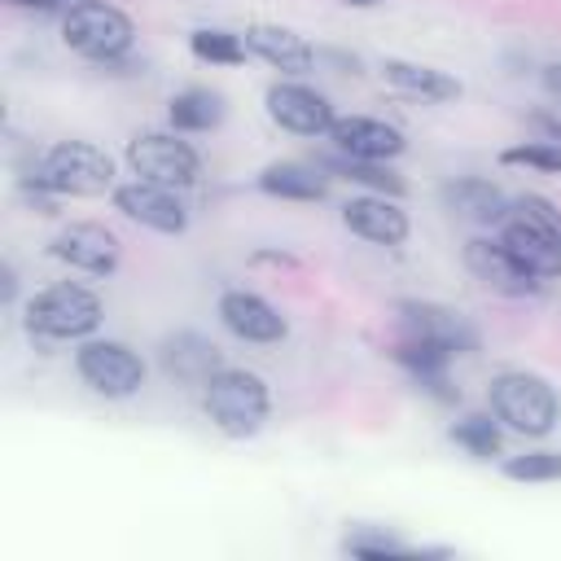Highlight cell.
<instances>
[{
    "label": "cell",
    "mask_w": 561,
    "mask_h": 561,
    "mask_svg": "<svg viewBox=\"0 0 561 561\" xmlns=\"http://www.w3.org/2000/svg\"><path fill=\"white\" fill-rule=\"evenodd\" d=\"M48 254L61 259V263H70V267H79V272L110 276V272L118 267L123 245H118V237H114L110 228H101V224H70V228H61V232L48 241Z\"/></svg>",
    "instance_id": "obj_10"
},
{
    "label": "cell",
    "mask_w": 561,
    "mask_h": 561,
    "mask_svg": "<svg viewBox=\"0 0 561 561\" xmlns=\"http://www.w3.org/2000/svg\"><path fill=\"white\" fill-rule=\"evenodd\" d=\"M259 188L285 202H320L329 193V180L307 162H272L259 171Z\"/></svg>",
    "instance_id": "obj_21"
},
{
    "label": "cell",
    "mask_w": 561,
    "mask_h": 561,
    "mask_svg": "<svg viewBox=\"0 0 561 561\" xmlns=\"http://www.w3.org/2000/svg\"><path fill=\"white\" fill-rule=\"evenodd\" d=\"M206 416L215 421V430L224 438H254L267 421V381L259 373H245V368H219L206 386Z\"/></svg>",
    "instance_id": "obj_2"
},
{
    "label": "cell",
    "mask_w": 561,
    "mask_h": 561,
    "mask_svg": "<svg viewBox=\"0 0 561 561\" xmlns=\"http://www.w3.org/2000/svg\"><path fill=\"white\" fill-rule=\"evenodd\" d=\"M399 324H403V333L434 337V342H443L456 355H465V351L478 346L469 320L460 311H451V307H438V302H399Z\"/></svg>",
    "instance_id": "obj_15"
},
{
    "label": "cell",
    "mask_w": 561,
    "mask_h": 561,
    "mask_svg": "<svg viewBox=\"0 0 561 561\" xmlns=\"http://www.w3.org/2000/svg\"><path fill=\"white\" fill-rule=\"evenodd\" d=\"M267 118L294 136H329V127L337 123L329 96L307 88V83H272L267 88Z\"/></svg>",
    "instance_id": "obj_8"
},
{
    "label": "cell",
    "mask_w": 561,
    "mask_h": 561,
    "mask_svg": "<svg viewBox=\"0 0 561 561\" xmlns=\"http://www.w3.org/2000/svg\"><path fill=\"white\" fill-rule=\"evenodd\" d=\"M351 9H373V4H381V0H346Z\"/></svg>",
    "instance_id": "obj_33"
},
{
    "label": "cell",
    "mask_w": 561,
    "mask_h": 561,
    "mask_svg": "<svg viewBox=\"0 0 561 561\" xmlns=\"http://www.w3.org/2000/svg\"><path fill=\"white\" fill-rule=\"evenodd\" d=\"M241 39H245V48H250L254 57H263V61L276 66L280 75H302V70H311V61H316L311 44H307L298 31H289V26L259 22V26H250Z\"/></svg>",
    "instance_id": "obj_17"
},
{
    "label": "cell",
    "mask_w": 561,
    "mask_h": 561,
    "mask_svg": "<svg viewBox=\"0 0 561 561\" xmlns=\"http://www.w3.org/2000/svg\"><path fill=\"white\" fill-rule=\"evenodd\" d=\"M219 320L241 342H280L289 329L285 316L263 294H250V289H228L219 298Z\"/></svg>",
    "instance_id": "obj_13"
},
{
    "label": "cell",
    "mask_w": 561,
    "mask_h": 561,
    "mask_svg": "<svg viewBox=\"0 0 561 561\" xmlns=\"http://www.w3.org/2000/svg\"><path fill=\"white\" fill-rule=\"evenodd\" d=\"M329 140L337 153L346 158H364V162H390L408 149L403 131L386 118H364V114H351V118H337L329 127Z\"/></svg>",
    "instance_id": "obj_11"
},
{
    "label": "cell",
    "mask_w": 561,
    "mask_h": 561,
    "mask_svg": "<svg viewBox=\"0 0 561 561\" xmlns=\"http://www.w3.org/2000/svg\"><path fill=\"white\" fill-rule=\"evenodd\" d=\"M114 206L136 219L140 228H153V232H184L188 228V210L184 202L175 197V188H162V184H149V180H131V184H118L114 188Z\"/></svg>",
    "instance_id": "obj_9"
},
{
    "label": "cell",
    "mask_w": 561,
    "mask_h": 561,
    "mask_svg": "<svg viewBox=\"0 0 561 561\" xmlns=\"http://www.w3.org/2000/svg\"><path fill=\"white\" fill-rule=\"evenodd\" d=\"M381 79H386L394 92H403V96H412V101H430V105L460 96V79H451V75L438 70V66L408 61V57H386V61H381Z\"/></svg>",
    "instance_id": "obj_18"
},
{
    "label": "cell",
    "mask_w": 561,
    "mask_h": 561,
    "mask_svg": "<svg viewBox=\"0 0 561 561\" xmlns=\"http://www.w3.org/2000/svg\"><path fill=\"white\" fill-rule=\"evenodd\" d=\"M451 443L465 447L473 460H491V456L504 451V434H500V425H495L486 412H469V416H460V421L451 425Z\"/></svg>",
    "instance_id": "obj_24"
},
{
    "label": "cell",
    "mask_w": 561,
    "mask_h": 561,
    "mask_svg": "<svg viewBox=\"0 0 561 561\" xmlns=\"http://www.w3.org/2000/svg\"><path fill=\"white\" fill-rule=\"evenodd\" d=\"M96 324H101V298L75 280H57L26 302V329L48 342L88 337L96 333Z\"/></svg>",
    "instance_id": "obj_4"
},
{
    "label": "cell",
    "mask_w": 561,
    "mask_h": 561,
    "mask_svg": "<svg viewBox=\"0 0 561 561\" xmlns=\"http://www.w3.org/2000/svg\"><path fill=\"white\" fill-rule=\"evenodd\" d=\"M31 184L53 197H101L114 193V162L88 140H57L35 158Z\"/></svg>",
    "instance_id": "obj_1"
},
{
    "label": "cell",
    "mask_w": 561,
    "mask_h": 561,
    "mask_svg": "<svg viewBox=\"0 0 561 561\" xmlns=\"http://www.w3.org/2000/svg\"><path fill=\"white\" fill-rule=\"evenodd\" d=\"M167 118L175 131H210L224 123V96L210 92V88H184L171 96L167 105Z\"/></svg>",
    "instance_id": "obj_22"
},
{
    "label": "cell",
    "mask_w": 561,
    "mask_h": 561,
    "mask_svg": "<svg viewBox=\"0 0 561 561\" xmlns=\"http://www.w3.org/2000/svg\"><path fill=\"white\" fill-rule=\"evenodd\" d=\"M9 4H18V9H39V13H57V9H61V0H9Z\"/></svg>",
    "instance_id": "obj_31"
},
{
    "label": "cell",
    "mask_w": 561,
    "mask_h": 561,
    "mask_svg": "<svg viewBox=\"0 0 561 561\" xmlns=\"http://www.w3.org/2000/svg\"><path fill=\"white\" fill-rule=\"evenodd\" d=\"M342 552H351V557H399V552H421V548H412V543L394 539L390 530L359 526V530H351V535L342 539Z\"/></svg>",
    "instance_id": "obj_27"
},
{
    "label": "cell",
    "mask_w": 561,
    "mask_h": 561,
    "mask_svg": "<svg viewBox=\"0 0 561 561\" xmlns=\"http://www.w3.org/2000/svg\"><path fill=\"white\" fill-rule=\"evenodd\" d=\"M500 228H504L500 232L504 250L513 254V263L526 276H535V280H557L561 276V237H552L543 228H530L522 219H504Z\"/></svg>",
    "instance_id": "obj_14"
},
{
    "label": "cell",
    "mask_w": 561,
    "mask_h": 561,
    "mask_svg": "<svg viewBox=\"0 0 561 561\" xmlns=\"http://www.w3.org/2000/svg\"><path fill=\"white\" fill-rule=\"evenodd\" d=\"M61 39H66L70 53L110 66L131 48L136 26H131V18L123 9H114L105 0H75L61 13Z\"/></svg>",
    "instance_id": "obj_3"
},
{
    "label": "cell",
    "mask_w": 561,
    "mask_h": 561,
    "mask_svg": "<svg viewBox=\"0 0 561 561\" xmlns=\"http://www.w3.org/2000/svg\"><path fill=\"white\" fill-rule=\"evenodd\" d=\"M543 83H548V92H552V96H557V101H561V61H557V66H548V70H543Z\"/></svg>",
    "instance_id": "obj_32"
},
{
    "label": "cell",
    "mask_w": 561,
    "mask_h": 561,
    "mask_svg": "<svg viewBox=\"0 0 561 561\" xmlns=\"http://www.w3.org/2000/svg\"><path fill=\"white\" fill-rule=\"evenodd\" d=\"M75 368L83 377L88 390L105 394V399H131L145 386V364L131 346L110 342V337H92L75 351Z\"/></svg>",
    "instance_id": "obj_7"
},
{
    "label": "cell",
    "mask_w": 561,
    "mask_h": 561,
    "mask_svg": "<svg viewBox=\"0 0 561 561\" xmlns=\"http://www.w3.org/2000/svg\"><path fill=\"white\" fill-rule=\"evenodd\" d=\"M188 48H193L197 61H210V66H237V61H245V53H250L241 35L215 31V26L193 31V35H188Z\"/></svg>",
    "instance_id": "obj_25"
},
{
    "label": "cell",
    "mask_w": 561,
    "mask_h": 561,
    "mask_svg": "<svg viewBox=\"0 0 561 561\" xmlns=\"http://www.w3.org/2000/svg\"><path fill=\"white\" fill-rule=\"evenodd\" d=\"M443 206L456 219H469V224H504L508 210H513V202L491 180H478V175H465V180L443 184Z\"/></svg>",
    "instance_id": "obj_19"
},
{
    "label": "cell",
    "mask_w": 561,
    "mask_h": 561,
    "mask_svg": "<svg viewBox=\"0 0 561 561\" xmlns=\"http://www.w3.org/2000/svg\"><path fill=\"white\" fill-rule=\"evenodd\" d=\"M504 167H535V171H561V145L552 140H522V145H508L500 153Z\"/></svg>",
    "instance_id": "obj_28"
},
{
    "label": "cell",
    "mask_w": 561,
    "mask_h": 561,
    "mask_svg": "<svg viewBox=\"0 0 561 561\" xmlns=\"http://www.w3.org/2000/svg\"><path fill=\"white\" fill-rule=\"evenodd\" d=\"M127 167L136 180H149L162 188H188L202 171L193 145L180 140L175 131H145V136L127 140Z\"/></svg>",
    "instance_id": "obj_6"
},
{
    "label": "cell",
    "mask_w": 561,
    "mask_h": 561,
    "mask_svg": "<svg viewBox=\"0 0 561 561\" xmlns=\"http://www.w3.org/2000/svg\"><path fill=\"white\" fill-rule=\"evenodd\" d=\"M465 267L486 285V289H500V294H530L539 289L535 276H526L513 254L504 250V241H491V237H473L465 241Z\"/></svg>",
    "instance_id": "obj_16"
},
{
    "label": "cell",
    "mask_w": 561,
    "mask_h": 561,
    "mask_svg": "<svg viewBox=\"0 0 561 561\" xmlns=\"http://www.w3.org/2000/svg\"><path fill=\"white\" fill-rule=\"evenodd\" d=\"M342 224L373 241V245H403L408 241V210L399 206V197H381V193H359L342 206Z\"/></svg>",
    "instance_id": "obj_12"
},
{
    "label": "cell",
    "mask_w": 561,
    "mask_h": 561,
    "mask_svg": "<svg viewBox=\"0 0 561 561\" xmlns=\"http://www.w3.org/2000/svg\"><path fill=\"white\" fill-rule=\"evenodd\" d=\"M530 131H535V140L561 145V118L557 114H530Z\"/></svg>",
    "instance_id": "obj_30"
},
{
    "label": "cell",
    "mask_w": 561,
    "mask_h": 561,
    "mask_svg": "<svg viewBox=\"0 0 561 561\" xmlns=\"http://www.w3.org/2000/svg\"><path fill=\"white\" fill-rule=\"evenodd\" d=\"M508 219H522V224H530V228H543V232L561 237V210H557L548 197H539V193H522V197L513 202Z\"/></svg>",
    "instance_id": "obj_29"
},
{
    "label": "cell",
    "mask_w": 561,
    "mask_h": 561,
    "mask_svg": "<svg viewBox=\"0 0 561 561\" xmlns=\"http://www.w3.org/2000/svg\"><path fill=\"white\" fill-rule=\"evenodd\" d=\"M162 368L175 377V381H188V386H206L224 364H219V346L202 333H175L162 342L158 351Z\"/></svg>",
    "instance_id": "obj_20"
},
{
    "label": "cell",
    "mask_w": 561,
    "mask_h": 561,
    "mask_svg": "<svg viewBox=\"0 0 561 561\" xmlns=\"http://www.w3.org/2000/svg\"><path fill=\"white\" fill-rule=\"evenodd\" d=\"M504 478L513 482H561V451H526L504 460Z\"/></svg>",
    "instance_id": "obj_26"
},
{
    "label": "cell",
    "mask_w": 561,
    "mask_h": 561,
    "mask_svg": "<svg viewBox=\"0 0 561 561\" xmlns=\"http://www.w3.org/2000/svg\"><path fill=\"white\" fill-rule=\"evenodd\" d=\"M324 167L337 171V175H346V180H355V184H364V188H373V193H381V197H403V188H408L403 175L390 171V162H364V158L333 153Z\"/></svg>",
    "instance_id": "obj_23"
},
{
    "label": "cell",
    "mask_w": 561,
    "mask_h": 561,
    "mask_svg": "<svg viewBox=\"0 0 561 561\" xmlns=\"http://www.w3.org/2000/svg\"><path fill=\"white\" fill-rule=\"evenodd\" d=\"M491 416L522 438H543L557 425V394L535 373H500L491 381Z\"/></svg>",
    "instance_id": "obj_5"
}]
</instances>
